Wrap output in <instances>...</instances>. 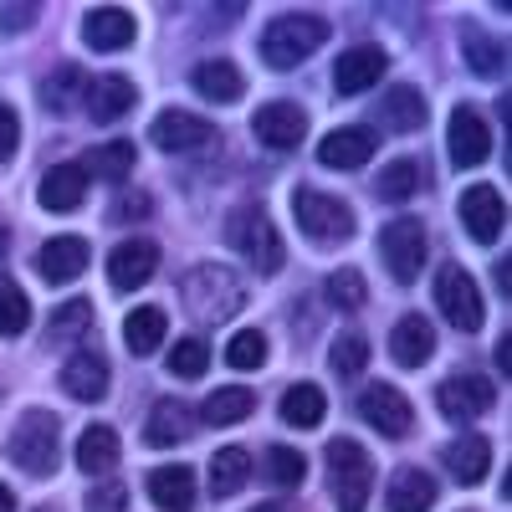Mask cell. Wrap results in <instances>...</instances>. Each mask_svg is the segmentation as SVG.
I'll return each mask as SVG.
<instances>
[{"mask_svg": "<svg viewBox=\"0 0 512 512\" xmlns=\"http://www.w3.org/2000/svg\"><path fill=\"white\" fill-rule=\"evenodd\" d=\"M180 297H185V308H190L195 323H226V318L241 313L246 287H241V277H236L226 262H205V267H195V272L185 277Z\"/></svg>", "mask_w": 512, "mask_h": 512, "instance_id": "obj_1", "label": "cell"}, {"mask_svg": "<svg viewBox=\"0 0 512 512\" xmlns=\"http://www.w3.org/2000/svg\"><path fill=\"white\" fill-rule=\"evenodd\" d=\"M323 41H328V21L323 16H308V11L277 16L262 31V62L277 67V72H292V67H303Z\"/></svg>", "mask_w": 512, "mask_h": 512, "instance_id": "obj_2", "label": "cell"}, {"mask_svg": "<svg viewBox=\"0 0 512 512\" xmlns=\"http://www.w3.org/2000/svg\"><path fill=\"white\" fill-rule=\"evenodd\" d=\"M328 487H333L338 512H364V507H369V492H374V461H369V451H364L354 436L328 441Z\"/></svg>", "mask_w": 512, "mask_h": 512, "instance_id": "obj_3", "label": "cell"}, {"mask_svg": "<svg viewBox=\"0 0 512 512\" xmlns=\"http://www.w3.org/2000/svg\"><path fill=\"white\" fill-rule=\"evenodd\" d=\"M11 461H21L26 477H52L57 461H62V431H57V415L47 410H26L16 420V431L6 441Z\"/></svg>", "mask_w": 512, "mask_h": 512, "instance_id": "obj_4", "label": "cell"}, {"mask_svg": "<svg viewBox=\"0 0 512 512\" xmlns=\"http://www.w3.org/2000/svg\"><path fill=\"white\" fill-rule=\"evenodd\" d=\"M292 216H297V231L318 246H338L354 236V210L338 200V195H323L313 185H297L292 190Z\"/></svg>", "mask_w": 512, "mask_h": 512, "instance_id": "obj_5", "label": "cell"}, {"mask_svg": "<svg viewBox=\"0 0 512 512\" xmlns=\"http://www.w3.org/2000/svg\"><path fill=\"white\" fill-rule=\"evenodd\" d=\"M226 241H231V251H241L262 277L282 272V236H277V226L267 221V210L241 205L236 216L226 221Z\"/></svg>", "mask_w": 512, "mask_h": 512, "instance_id": "obj_6", "label": "cell"}, {"mask_svg": "<svg viewBox=\"0 0 512 512\" xmlns=\"http://www.w3.org/2000/svg\"><path fill=\"white\" fill-rule=\"evenodd\" d=\"M436 308L461 333H477L482 328V292H477V277L466 272L461 262H446L436 272Z\"/></svg>", "mask_w": 512, "mask_h": 512, "instance_id": "obj_7", "label": "cell"}, {"mask_svg": "<svg viewBox=\"0 0 512 512\" xmlns=\"http://www.w3.org/2000/svg\"><path fill=\"white\" fill-rule=\"evenodd\" d=\"M425 251H431V241H425L420 216H395L390 226L379 231V256H384V267H390L395 282H415L420 277Z\"/></svg>", "mask_w": 512, "mask_h": 512, "instance_id": "obj_8", "label": "cell"}, {"mask_svg": "<svg viewBox=\"0 0 512 512\" xmlns=\"http://www.w3.org/2000/svg\"><path fill=\"white\" fill-rule=\"evenodd\" d=\"M149 139H154V149H164V154H195V149L216 144V123H205L200 113H185V108H164V113L149 123Z\"/></svg>", "mask_w": 512, "mask_h": 512, "instance_id": "obj_9", "label": "cell"}, {"mask_svg": "<svg viewBox=\"0 0 512 512\" xmlns=\"http://www.w3.org/2000/svg\"><path fill=\"white\" fill-rule=\"evenodd\" d=\"M456 216H461L466 236H472L477 246H492L502 236V226H507V205H502V195L492 185H466Z\"/></svg>", "mask_w": 512, "mask_h": 512, "instance_id": "obj_10", "label": "cell"}, {"mask_svg": "<svg viewBox=\"0 0 512 512\" xmlns=\"http://www.w3.org/2000/svg\"><path fill=\"white\" fill-rule=\"evenodd\" d=\"M359 420H369L379 436H410V420H415V410H410V400L395 390V384H369V390H359Z\"/></svg>", "mask_w": 512, "mask_h": 512, "instance_id": "obj_11", "label": "cell"}, {"mask_svg": "<svg viewBox=\"0 0 512 512\" xmlns=\"http://www.w3.org/2000/svg\"><path fill=\"white\" fill-rule=\"evenodd\" d=\"M492 400H497V390H492V379H482V374L441 379V390H436V410L446 420H477V415L492 410Z\"/></svg>", "mask_w": 512, "mask_h": 512, "instance_id": "obj_12", "label": "cell"}, {"mask_svg": "<svg viewBox=\"0 0 512 512\" xmlns=\"http://www.w3.org/2000/svg\"><path fill=\"white\" fill-rule=\"evenodd\" d=\"M384 67H390V57H384L379 47H349V52H338V62H333V88H338V98H359V93H369L374 82L384 77Z\"/></svg>", "mask_w": 512, "mask_h": 512, "instance_id": "obj_13", "label": "cell"}, {"mask_svg": "<svg viewBox=\"0 0 512 512\" xmlns=\"http://www.w3.org/2000/svg\"><path fill=\"white\" fill-rule=\"evenodd\" d=\"M251 134L262 139L267 149H297L308 134V113L297 103H262L251 118Z\"/></svg>", "mask_w": 512, "mask_h": 512, "instance_id": "obj_14", "label": "cell"}, {"mask_svg": "<svg viewBox=\"0 0 512 512\" xmlns=\"http://www.w3.org/2000/svg\"><path fill=\"white\" fill-rule=\"evenodd\" d=\"M379 149V134L364 123H349V128H333V134L318 144V164L328 169H364Z\"/></svg>", "mask_w": 512, "mask_h": 512, "instance_id": "obj_15", "label": "cell"}, {"mask_svg": "<svg viewBox=\"0 0 512 512\" xmlns=\"http://www.w3.org/2000/svg\"><path fill=\"white\" fill-rule=\"evenodd\" d=\"M154 267H159V246H154V241H118V246L108 251V282H113L118 292L144 287V282L154 277Z\"/></svg>", "mask_w": 512, "mask_h": 512, "instance_id": "obj_16", "label": "cell"}, {"mask_svg": "<svg viewBox=\"0 0 512 512\" xmlns=\"http://www.w3.org/2000/svg\"><path fill=\"white\" fill-rule=\"evenodd\" d=\"M36 272H41V282H52V287L77 282L82 272H88V241L82 236H52L47 246H41V256H36Z\"/></svg>", "mask_w": 512, "mask_h": 512, "instance_id": "obj_17", "label": "cell"}, {"mask_svg": "<svg viewBox=\"0 0 512 512\" xmlns=\"http://www.w3.org/2000/svg\"><path fill=\"white\" fill-rule=\"evenodd\" d=\"M62 390L82 405H93L108 395V359L98 349H77L67 364H62Z\"/></svg>", "mask_w": 512, "mask_h": 512, "instance_id": "obj_18", "label": "cell"}, {"mask_svg": "<svg viewBox=\"0 0 512 512\" xmlns=\"http://www.w3.org/2000/svg\"><path fill=\"white\" fill-rule=\"evenodd\" d=\"M82 36H88L93 52H123V47H134L139 26L123 6H98V11L82 16Z\"/></svg>", "mask_w": 512, "mask_h": 512, "instance_id": "obj_19", "label": "cell"}, {"mask_svg": "<svg viewBox=\"0 0 512 512\" xmlns=\"http://www.w3.org/2000/svg\"><path fill=\"white\" fill-rule=\"evenodd\" d=\"M390 354H395L400 369H420L425 359L436 354V328H431V318L405 313V318L390 328Z\"/></svg>", "mask_w": 512, "mask_h": 512, "instance_id": "obj_20", "label": "cell"}, {"mask_svg": "<svg viewBox=\"0 0 512 512\" xmlns=\"http://www.w3.org/2000/svg\"><path fill=\"white\" fill-rule=\"evenodd\" d=\"M384 507L390 512H431L436 507V477L425 466H400L384 487Z\"/></svg>", "mask_w": 512, "mask_h": 512, "instance_id": "obj_21", "label": "cell"}, {"mask_svg": "<svg viewBox=\"0 0 512 512\" xmlns=\"http://www.w3.org/2000/svg\"><path fill=\"white\" fill-rule=\"evenodd\" d=\"M487 154H492V134H487L482 113L456 108V113H451V159H456L461 169H477Z\"/></svg>", "mask_w": 512, "mask_h": 512, "instance_id": "obj_22", "label": "cell"}, {"mask_svg": "<svg viewBox=\"0 0 512 512\" xmlns=\"http://www.w3.org/2000/svg\"><path fill=\"white\" fill-rule=\"evenodd\" d=\"M149 497L159 512H195V472L190 466H154L149 472Z\"/></svg>", "mask_w": 512, "mask_h": 512, "instance_id": "obj_23", "label": "cell"}, {"mask_svg": "<svg viewBox=\"0 0 512 512\" xmlns=\"http://www.w3.org/2000/svg\"><path fill=\"white\" fill-rule=\"evenodd\" d=\"M441 456H446L451 477H456L461 487H477V482L487 477V466H492V441L477 436V431H466V436H456Z\"/></svg>", "mask_w": 512, "mask_h": 512, "instance_id": "obj_24", "label": "cell"}, {"mask_svg": "<svg viewBox=\"0 0 512 512\" xmlns=\"http://www.w3.org/2000/svg\"><path fill=\"white\" fill-rule=\"evenodd\" d=\"M82 195H88V175H82V164H52L47 175L36 185V200L47 210H77Z\"/></svg>", "mask_w": 512, "mask_h": 512, "instance_id": "obj_25", "label": "cell"}, {"mask_svg": "<svg viewBox=\"0 0 512 512\" xmlns=\"http://www.w3.org/2000/svg\"><path fill=\"white\" fill-rule=\"evenodd\" d=\"M190 431H195V410H190L185 400H159V405L149 410L144 441H149V446H180V441H190Z\"/></svg>", "mask_w": 512, "mask_h": 512, "instance_id": "obj_26", "label": "cell"}, {"mask_svg": "<svg viewBox=\"0 0 512 512\" xmlns=\"http://www.w3.org/2000/svg\"><path fill=\"white\" fill-rule=\"evenodd\" d=\"M134 98H139V93H134V82L118 77V72H108V77H98V82H93L82 103H88L93 123H118L128 108H134Z\"/></svg>", "mask_w": 512, "mask_h": 512, "instance_id": "obj_27", "label": "cell"}, {"mask_svg": "<svg viewBox=\"0 0 512 512\" xmlns=\"http://www.w3.org/2000/svg\"><path fill=\"white\" fill-rule=\"evenodd\" d=\"M190 82H195V93H200V98H210V103H236V98L246 93V77H241L226 57L200 62V67L190 72Z\"/></svg>", "mask_w": 512, "mask_h": 512, "instance_id": "obj_28", "label": "cell"}, {"mask_svg": "<svg viewBox=\"0 0 512 512\" xmlns=\"http://www.w3.org/2000/svg\"><path fill=\"white\" fill-rule=\"evenodd\" d=\"M277 415H282V425H292V431H318L323 415H328V400H323L318 384H292V390L282 395V405H277Z\"/></svg>", "mask_w": 512, "mask_h": 512, "instance_id": "obj_29", "label": "cell"}, {"mask_svg": "<svg viewBox=\"0 0 512 512\" xmlns=\"http://www.w3.org/2000/svg\"><path fill=\"white\" fill-rule=\"evenodd\" d=\"M379 123L390 134H420L425 128V98L415 88H390L379 98Z\"/></svg>", "mask_w": 512, "mask_h": 512, "instance_id": "obj_30", "label": "cell"}, {"mask_svg": "<svg viewBox=\"0 0 512 512\" xmlns=\"http://www.w3.org/2000/svg\"><path fill=\"white\" fill-rule=\"evenodd\" d=\"M164 333H169L164 308H134V313L123 318V344H128V354H134V359H149L164 344Z\"/></svg>", "mask_w": 512, "mask_h": 512, "instance_id": "obj_31", "label": "cell"}, {"mask_svg": "<svg viewBox=\"0 0 512 512\" xmlns=\"http://www.w3.org/2000/svg\"><path fill=\"white\" fill-rule=\"evenodd\" d=\"M77 466L88 477H108L118 466V436L108 431V425H88V431L77 436Z\"/></svg>", "mask_w": 512, "mask_h": 512, "instance_id": "obj_32", "label": "cell"}, {"mask_svg": "<svg viewBox=\"0 0 512 512\" xmlns=\"http://www.w3.org/2000/svg\"><path fill=\"white\" fill-rule=\"evenodd\" d=\"M82 175H98L108 185H123L128 175H134V144L128 139H108L88 154V164H82Z\"/></svg>", "mask_w": 512, "mask_h": 512, "instance_id": "obj_33", "label": "cell"}, {"mask_svg": "<svg viewBox=\"0 0 512 512\" xmlns=\"http://www.w3.org/2000/svg\"><path fill=\"white\" fill-rule=\"evenodd\" d=\"M251 410H256V395L246 390V384H221V390L200 405L205 425H241Z\"/></svg>", "mask_w": 512, "mask_h": 512, "instance_id": "obj_34", "label": "cell"}, {"mask_svg": "<svg viewBox=\"0 0 512 512\" xmlns=\"http://www.w3.org/2000/svg\"><path fill=\"white\" fill-rule=\"evenodd\" d=\"M88 333H93V303L88 297H67V303L52 313V323H47L52 344H77V338H88Z\"/></svg>", "mask_w": 512, "mask_h": 512, "instance_id": "obj_35", "label": "cell"}, {"mask_svg": "<svg viewBox=\"0 0 512 512\" xmlns=\"http://www.w3.org/2000/svg\"><path fill=\"white\" fill-rule=\"evenodd\" d=\"M246 477H251V456L241 446L216 451V461H210V492H216V497H236L246 487Z\"/></svg>", "mask_w": 512, "mask_h": 512, "instance_id": "obj_36", "label": "cell"}, {"mask_svg": "<svg viewBox=\"0 0 512 512\" xmlns=\"http://www.w3.org/2000/svg\"><path fill=\"white\" fill-rule=\"evenodd\" d=\"M425 185V169L415 159H395V164H384V175H379V200H390V205H405L415 190Z\"/></svg>", "mask_w": 512, "mask_h": 512, "instance_id": "obj_37", "label": "cell"}, {"mask_svg": "<svg viewBox=\"0 0 512 512\" xmlns=\"http://www.w3.org/2000/svg\"><path fill=\"white\" fill-rule=\"evenodd\" d=\"M82 93H88V82H82V72L67 62V67H57L47 82H41V103H47L52 113H67V108H77L82 103Z\"/></svg>", "mask_w": 512, "mask_h": 512, "instance_id": "obj_38", "label": "cell"}, {"mask_svg": "<svg viewBox=\"0 0 512 512\" xmlns=\"http://www.w3.org/2000/svg\"><path fill=\"white\" fill-rule=\"evenodd\" d=\"M364 364H369V338H364V333H338L333 349H328V369H333L338 379H359Z\"/></svg>", "mask_w": 512, "mask_h": 512, "instance_id": "obj_39", "label": "cell"}, {"mask_svg": "<svg viewBox=\"0 0 512 512\" xmlns=\"http://www.w3.org/2000/svg\"><path fill=\"white\" fill-rule=\"evenodd\" d=\"M26 328H31V297L16 282H0V333L21 338Z\"/></svg>", "mask_w": 512, "mask_h": 512, "instance_id": "obj_40", "label": "cell"}, {"mask_svg": "<svg viewBox=\"0 0 512 512\" xmlns=\"http://www.w3.org/2000/svg\"><path fill=\"white\" fill-rule=\"evenodd\" d=\"M210 369V344L205 338H180L175 349H169V374L175 379H200Z\"/></svg>", "mask_w": 512, "mask_h": 512, "instance_id": "obj_41", "label": "cell"}, {"mask_svg": "<svg viewBox=\"0 0 512 512\" xmlns=\"http://www.w3.org/2000/svg\"><path fill=\"white\" fill-rule=\"evenodd\" d=\"M364 297H369V287H364V277H359L354 267H338V272L328 277V303H333V308L359 313V308H364Z\"/></svg>", "mask_w": 512, "mask_h": 512, "instance_id": "obj_42", "label": "cell"}, {"mask_svg": "<svg viewBox=\"0 0 512 512\" xmlns=\"http://www.w3.org/2000/svg\"><path fill=\"white\" fill-rule=\"evenodd\" d=\"M267 477H272L277 487H303V477H308V456H303V451H292V446H272V451H267Z\"/></svg>", "mask_w": 512, "mask_h": 512, "instance_id": "obj_43", "label": "cell"}, {"mask_svg": "<svg viewBox=\"0 0 512 512\" xmlns=\"http://www.w3.org/2000/svg\"><path fill=\"white\" fill-rule=\"evenodd\" d=\"M226 364L231 369H262L267 364V333H256V328H246V333H236L231 344H226Z\"/></svg>", "mask_w": 512, "mask_h": 512, "instance_id": "obj_44", "label": "cell"}, {"mask_svg": "<svg viewBox=\"0 0 512 512\" xmlns=\"http://www.w3.org/2000/svg\"><path fill=\"white\" fill-rule=\"evenodd\" d=\"M461 41H466V62H472L482 77H492V72L502 67V47H497V41H487L477 26H466V31H461Z\"/></svg>", "mask_w": 512, "mask_h": 512, "instance_id": "obj_45", "label": "cell"}, {"mask_svg": "<svg viewBox=\"0 0 512 512\" xmlns=\"http://www.w3.org/2000/svg\"><path fill=\"white\" fill-rule=\"evenodd\" d=\"M16 144H21V118H16L6 103H0V159H11Z\"/></svg>", "mask_w": 512, "mask_h": 512, "instance_id": "obj_46", "label": "cell"}, {"mask_svg": "<svg viewBox=\"0 0 512 512\" xmlns=\"http://www.w3.org/2000/svg\"><path fill=\"white\" fill-rule=\"evenodd\" d=\"M128 507V492L118 487V482H108V487H98L93 497H88V512H123Z\"/></svg>", "mask_w": 512, "mask_h": 512, "instance_id": "obj_47", "label": "cell"}, {"mask_svg": "<svg viewBox=\"0 0 512 512\" xmlns=\"http://www.w3.org/2000/svg\"><path fill=\"white\" fill-rule=\"evenodd\" d=\"M144 210H149V195H118L108 221H144Z\"/></svg>", "mask_w": 512, "mask_h": 512, "instance_id": "obj_48", "label": "cell"}, {"mask_svg": "<svg viewBox=\"0 0 512 512\" xmlns=\"http://www.w3.org/2000/svg\"><path fill=\"white\" fill-rule=\"evenodd\" d=\"M36 11L41 6H6V11H0V26H6V31H26L36 21Z\"/></svg>", "mask_w": 512, "mask_h": 512, "instance_id": "obj_49", "label": "cell"}, {"mask_svg": "<svg viewBox=\"0 0 512 512\" xmlns=\"http://www.w3.org/2000/svg\"><path fill=\"white\" fill-rule=\"evenodd\" d=\"M497 369H502V379H507V369H512V344H507V333H502V344H497Z\"/></svg>", "mask_w": 512, "mask_h": 512, "instance_id": "obj_50", "label": "cell"}, {"mask_svg": "<svg viewBox=\"0 0 512 512\" xmlns=\"http://www.w3.org/2000/svg\"><path fill=\"white\" fill-rule=\"evenodd\" d=\"M251 512H297V507H292V502H256Z\"/></svg>", "mask_w": 512, "mask_h": 512, "instance_id": "obj_51", "label": "cell"}, {"mask_svg": "<svg viewBox=\"0 0 512 512\" xmlns=\"http://www.w3.org/2000/svg\"><path fill=\"white\" fill-rule=\"evenodd\" d=\"M0 512H16V497H11V487H0Z\"/></svg>", "mask_w": 512, "mask_h": 512, "instance_id": "obj_52", "label": "cell"}]
</instances>
